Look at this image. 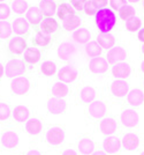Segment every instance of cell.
<instances>
[{
    "mask_svg": "<svg viewBox=\"0 0 144 155\" xmlns=\"http://www.w3.org/2000/svg\"><path fill=\"white\" fill-rule=\"evenodd\" d=\"M117 25V15L110 8H100L96 14V26L102 34H108Z\"/></svg>",
    "mask_w": 144,
    "mask_h": 155,
    "instance_id": "obj_1",
    "label": "cell"
},
{
    "mask_svg": "<svg viewBox=\"0 0 144 155\" xmlns=\"http://www.w3.org/2000/svg\"><path fill=\"white\" fill-rule=\"evenodd\" d=\"M27 46V41L24 37L21 36H14L12 38L8 39L7 43V52L9 56L12 57H20L23 56V52L26 51Z\"/></svg>",
    "mask_w": 144,
    "mask_h": 155,
    "instance_id": "obj_2",
    "label": "cell"
},
{
    "mask_svg": "<svg viewBox=\"0 0 144 155\" xmlns=\"http://www.w3.org/2000/svg\"><path fill=\"white\" fill-rule=\"evenodd\" d=\"M27 71L26 64L23 60L17 58H13L8 60L5 67V73L8 78H19L20 75H23Z\"/></svg>",
    "mask_w": 144,
    "mask_h": 155,
    "instance_id": "obj_3",
    "label": "cell"
},
{
    "mask_svg": "<svg viewBox=\"0 0 144 155\" xmlns=\"http://www.w3.org/2000/svg\"><path fill=\"white\" fill-rule=\"evenodd\" d=\"M58 57L60 60H64V61H68L76 54L77 52V48L76 45L69 42V41H65L62 42L58 48Z\"/></svg>",
    "mask_w": 144,
    "mask_h": 155,
    "instance_id": "obj_4",
    "label": "cell"
},
{
    "mask_svg": "<svg viewBox=\"0 0 144 155\" xmlns=\"http://www.w3.org/2000/svg\"><path fill=\"white\" fill-rule=\"evenodd\" d=\"M37 28L43 34L49 35V36H53L60 29V25L57 20L53 19V16H45V18H43L40 25Z\"/></svg>",
    "mask_w": 144,
    "mask_h": 155,
    "instance_id": "obj_5",
    "label": "cell"
},
{
    "mask_svg": "<svg viewBox=\"0 0 144 155\" xmlns=\"http://www.w3.org/2000/svg\"><path fill=\"white\" fill-rule=\"evenodd\" d=\"M54 42V37L53 36H49L45 35L42 31H39L38 28H35V32H33V37H31V43L33 46H38V48H50Z\"/></svg>",
    "mask_w": 144,
    "mask_h": 155,
    "instance_id": "obj_6",
    "label": "cell"
},
{
    "mask_svg": "<svg viewBox=\"0 0 144 155\" xmlns=\"http://www.w3.org/2000/svg\"><path fill=\"white\" fill-rule=\"evenodd\" d=\"M128 53H127V50L122 48V46H114L108 50L107 52V61L108 64H119V63H122L124 59L127 58Z\"/></svg>",
    "mask_w": 144,
    "mask_h": 155,
    "instance_id": "obj_7",
    "label": "cell"
},
{
    "mask_svg": "<svg viewBox=\"0 0 144 155\" xmlns=\"http://www.w3.org/2000/svg\"><path fill=\"white\" fill-rule=\"evenodd\" d=\"M58 78H59L60 82L70 84L77 78V70L72 65H65L58 72Z\"/></svg>",
    "mask_w": 144,
    "mask_h": 155,
    "instance_id": "obj_8",
    "label": "cell"
},
{
    "mask_svg": "<svg viewBox=\"0 0 144 155\" xmlns=\"http://www.w3.org/2000/svg\"><path fill=\"white\" fill-rule=\"evenodd\" d=\"M11 88L12 91L16 95H24L30 89V82L24 77L15 78L11 82Z\"/></svg>",
    "mask_w": 144,
    "mask_h": 155,
    "instance_id": "obj_9",
    "label": "cell"
},
{
    "mask_svg": "<svg viewBox=\"0 0 144 155\" xmlns=\"http://www.w3.org/2000/svg\"><path fill=\"white\" fill-rule=\"evenodd\" d=\"M12 28H13V32H15V35L17 36H27L30 32V23L27 21L24 18H16L14 19L12 22Z\"/></svg>",
    "mask_w": 144,
    "mask_h": 155,
    "instance_id": "obj_10",
    "label": "cell"
},
{
    "mask_svg": "<svg viewBox=\"0 0 144 155\" xmlns=\"http://www.w3.org/2000/svg\"><path fill=\"white\" fill-rule=\"evenodd\" d=\"M121 124L126 127H135L138 125V115L135 110L126 109L120 116Z\"/></svg>",
    "mask_w": 144,
    "mask_h": 155,
    "instance_id": "obj_11",
    "label": "cell"
},
{
    "mask_svg": "<svg viewBox=\"0 0 144 155\" xmlns=\"http://www.w3.org/2000/svg\"><path fill=\"white\" fill-rule=\"evenodd\" d=\"M65 139V131L61 127H52L46 132V140L50 145L58 146Z\"/></svg>",
    "mask_w": 144,
    "mask_h": 155,
    "instance_id": "obj_12",
    "label": "cell"
},
{
    "mask_svg": "<svg viewBox=\"0 0 144 155\" xmlns=\"http://www.w3.org/2000/svg\"><path fill=\"white\" fill-rule=\"evenodd\" d=\"M67 109V102L61 97H51L47 101V110L51 114H64Z\"/></svg>",
    "mask_w": 144,
    "mask_h": 155,
    "instance_id": "obj_13",
    "label": "cell"
},
{
    "mask_svg": "<svg viewBox=\"0 0 144 155\" xmlns=\"http://www.w3.org/2000/svg\"><path fill=\"white\" fill-rule=\"evenodd\" d=\"M1 143H2L4 148H15L19 145V136H17V133L12 131V130L5 131L2 133V136H1Z\"/></svg>",
    "mask_w": 144,
    "mask_h": 155,
    "instance_id": "obj_14",
    "label": "cell"
},
{
    "mask_svg": "<svg viewBox=\"0 0 144 155\" xmlns=\"http://www.w3.org/2000/svg\"><path fill=\"white\" fill-rule=\"evenodd\" d=\"M89 70H90V72L95 73V74L105 73V72L108 70V61L104 57L92 58L91 61L89 63Z\"/></svg>",
    "mask_w": 144,
    "mask_h": 155,
    "instance_id": "obj_15",
    "label": "cell"
},
{
    "mask_svg": "<svg viewBox=\"0 0 144 155\" xmlns=\"http://www.w3.org/2000/svg\"><path fill=\"white\" fill-rule=\"evenodd\" d=\"M43 16H44V15L40 12L39 7H37V6L29 7V9L27 11V13H26L27 21L30 23V26L35 27V28H37V27L40 25V22H42V20H43Z\"/></svg>",
    "mask_w": 144,
    "mask_h": 155,
    "instance_id": "obj_16",
    "label": "cell"
},
{
    "mask_svg": "<svg viewBox=\"0 0 144 155\" xmlns=\"http://www.w3.org/2000/svg\"><path fill=\"white\" fill-rule=\"evenodd\" d=\"M40 57H42L40 50H38L35 46H31V48H27L26 51L23 52L22 60L24 61L26 65H35L39 61Z\"/></svg>",
    "mask_w": 144,
    "mask_h": 155,
    "instance_id": "obj_17",
    "label": "cell"
},
{
    "mask_svg": "<svg viewBox=\"0 0 144 155\" xmlns=\"http://www.w3.org/2000/svg\"><path fill=\"white\" fill-rule=\"evenodd\" d=\"M107 105L103 101H93L88 108V112L92 118H102L106 114Z\"/></svg>",
    "mask_w": 144,
    "mask_h": 155,
    "instance_id": "obj_18",
    "label": "cell"
},
{
    "mask_svg": "<svg viewBox=\"0 0 144 155\" xmlns=\"http://www.w3.org/2000/svg\"><path fill=\"white\" fill-rule=\"evenodd\" d=\"M128 89H129V86L122 79L115 80L111 84V93L117 97L126 96V94H128Z\"/></svg>",
    "mask_w": 144,
    "mask_h": 155,
    "instance_id": "obj_19",
    "label": "cell"
},
{
    "mask_svg": "<svg viewBox=\"0 0 144 155\" xmlns=\"http://www.w3.org/2000/svg\"><path fill=\"white\" fill-rule=\"evenodd\" d=\"M130 66L128 63H119L115 64L112 68L113 75L118 79H126L130 75Z\"/></svg>",
    "mask_w": 144,
    "mask_h": 155,
    "instance_id": "obj_20",
    "label": "cell"
},
{
    "mask_svg": "<svg viewBox=\"0 0 144 155\" xmlns=\"http://www.w3.org/2000/svg\"><path fill=\"white\" fill-rule=\"evenodd\" d=\"M57 15H58V18H59L60 20L65 21V20H67L68 18L75 15V11H74V8L70 6V4L64 1V2H60L59 5L57 6Z\"/></svg>",
    "mask_w": 144,
    "mask_h": 155,
    "instance_id": "obj_21",
    "label": "cell"
},
{
    "mask_svg": "<svg viewBox=\"0 0 144 155\" xmlns=\"http://www.w3.org/2000/svg\"><path fill=\"white\" fill-rule=\"evenodd\" d=\"M38 7L44 16H53L57 13V4L53 0H40Z\"/></svg>",
    "mask_w": 144,
    "mask_h": 155,
    "instance_id": "obj_22",
    "label": "cell"
},
{
    "mask_svg": "<svg viewBox=\"0 0 144 155\" xmlns=\"http://www.w3.org/2000/svg\"><path fill=\"white\" fill-rule=\"evenodd\" d=\"M127 102L131 107H138L144 102V94L139 89H133L127 94Z\"/></svg>",
    "mask_w": 144,
    "mask_h": 155,
    "instance_id": "obj_23",
    "label": "cell"
},
{
    "mask_svg": "<svg viewBox=\"0 0 144 155\" xmlns=\"http://www.w3.org/2000/svg\"><path fill=\"white\" fill-rule=\"evenodd\" d=\"M99 129L104 134H112V133H114L117 131L118 124H117V120L113 119V118H104L100 122Z\"/></svg>",
    "mask_w": 144,
    "mask_h": 155,
    "instance_id": "obj_24",
    "label": "cell"
},
{
    "mask_svg": "<svg viewBox=\"0 0 144 155\" xmlns=\"http://www.w3.org/2000/svg\"><path fill=\"white\" fill-rule=\"evenodd\" d=\"M97 43L102 46V49L110 50L115 44V38H114V36L111 35L110 32L108 34H102L100 32L98 36H97Z\"/></svg>",
    "mask_w": 144,
    "mask_h": 155,
    "instance_id": "obj_25",
    "label": "cell"
},
{
    "mask_svg": "<svg viewBox=\"0 0 144 155\" xmlns=\"http://www.w3.org/2000/svg\"><path fill=\"white\" fill-rule=\"evenodd\" d=\"M91 38V34L86 28H80L73 34V39L79 44H86Z\"/></svg>",
    "mask_w": 144,
    "mask_h": 155,
    "instance_id": "obj_26",
    "label": "cell"
},
{
    "mask_svg": "<svg viewBox=\"0 0 144 155\" xmlns=\"http://www.w3.org/2000/svg\"><path fill=\"white\" fill-rule=\"evenodd\" d=\"M138 145H139V139L134 133H128L122 139V146L126 150H133V149L137 148Z\"/></svg>",
    "mask_w": 144,
    "mask_h": 155,
    "instance_id": "obj_27",
    "label": "cell"
},
{
    "mask_svg": "<svg viewBox=\"0 0 144 155\" xmlns=\"http://www.w3.org/2000/svg\"><path fill=\"white\" fill-rule=\"evenodd\" d=\"M26 130L29 134H31V136H37V134H39L40 132H42V130H43V124H42V122H40L39 119H37V118H31V119H29V120L27 122Z\"/></svg>",
    "mask_w": 144,
    "mask_h": 155,
    "instance_id": "obj_28",
    "label": "cell"
},
{
    "mask_svg": "<svg viewBox=\"0 0 144 155\" xmlns=\"http://www.w3.org/2000/svg\"><path fill=\"white\" fill-rule=\"evenodd\" d=\"M104 149L106 153L114 154L120 149V140L117 137H107L104 141Z\"/></svg>",
    "mask_w": 144,
    "mask_h": 155,
    "instance_id": "obj_29",
    "label": "cell"
},
{
    "mask_svg": "<svg viewBox=\"0 0 144 155\" xmlns=\"http://www.w3.org/2000/svg\"><path fill=\"white\" fill-rule=\"evenodd\" d=\"M29 115H30L29 109L27 107H23V105H17L13 110V118L19 123L27 122L29 118Z\"/></svg>",
    "mask_w": 144,
    "mask_h": 155,
    "instance_id": "obj_30",
    "label": "cell"
},
{
    "mask_svg": "<svg viewBox=\"0 0 144 155\" xmlns=\"http://www.w3.org/2000/svg\"><path fill=\"white\" fill-rule=\"evenodd\" d=\"M96 97V91L91 86H84L80 91V98L83 103H91Z\"/></svg>",
    "mask_w": 144,
    "mask_h": 155,
    "instance_id": "obj_31",
    "label": "cell"
},
{
    "mask_svg": "<svg viewBox=\"0 0 144 155\" xmlns=\"http://www.w3.org/2000/svg\"><path fill=\"white\" fill-rule=\"evenodd\" d=\"M82 23V19L79 15H73L70 18H68L67 20L62 21V28L66 29L67 31H72L74 29L79 28L80 25Z\"/></svg>",
    "mask_w": 144,
    "mask_h": 155,
    "instance_id": "obj_32",
    "label": "cell"
},
{
    "mask_svg": "<svg viewBox=\"0 0 144 155\" xmlns=\"http://www.w3.org/2000/svg\"><path fill=\"white\" fill-rule=\"evenodd\" d=\"M11 9L15 14H19V15L27 13V11L29 9L28 1L27 0H12V2H11Z\"/></svg>",
    "mask_w": 144,
    "mask_h": 155,
    "instance_id": "obj_33",
    "label": "cell"
},
{
    "mask_svg": "<svg viewBox=\"0 0 144 155\" xmlns=\"http://www.w3.org/2000/svg\"><path fill=\"white\" fill-rule=\"evenodd\" d=\"M79 150L83 155H90L95 150V143L89 138H83L79 142Z\"/></svg>",
    "mask_w": 144,
    "mask_h": 155,
    "instance_id": "obj_34",
    "label": "cell"
},
{
    "mask_svg": "<svg viewBox=\"0 0 144 155\" xmlns=\"http://www.w3.org/2000/svg\"><path fill=\"white\" fill-rule=\"evenodd\" d=\"M84 50L89 57H93V58L100 56L102 52H103L102 46L99 45L97 42H89V43H86L84 46Z\"/></svg>",
    "mask_w": 144,
    "mask_h": 155,
    "instance_id": "obj_35",
    "label": "cell"
},
{
    "mask_svg": "<svg viewBox=\"0 0 144 155\" xmlns=\"http://www.w3.org/2000/svg\"><path fill=\"white\" fill-rule=\"evenodd\" d=\"M52 95L55 97H65L67 96V94H68V87H67V84H65L64 82H55V84H53L52 86Z\"/></svg>",
    "mask_w": 144,
    "mask_h": 155,
    "instance_id": "obj_36",
    "label": "cell"
},
{
    "mask_svg": "<svg viewBox=\"0 0 144 155\" xmlns=\"http://www.w3.org/2000/svg\"><path fill=\"white\" fill-rule=\"evenodd\" d=\"M13 32L12 25L8 21H0V38L8 39Z\"/></svg>",
    "mask_w": 144,
    "mask_h": 155,
    "instance_id": "obj_37",
    "label": "cell"
},
{
    "mask_svg": "<svg viewBox=\"0 0 144 155\" xmlns=\"http://www.w3.org/2000/svg\"><path fill=\"white\" fill-rule=\"evenodd\" d=\"M40 71L46 77H51L57 72V65H55V63L51 61V60H46L40 66Z\"/></svg>",
    "mask_w": 144,
    "mask_h": 155,
    "instance_id": "obj_38",
    "label": "cell"
},
{
    "mask_svg": "<svg viewBox=\"0 0 144 155\" xmlns=\"http://www.w3.org/2000/svg\"><path fill=\"white\" fill-rule=\"evenodd\" d=\"M141 26H142V21L137 16H133L126 21V28L129 31H136L141 28Z\"/></svg>",
    "mask_w": 144,
    "mask_h": 155,
    "instance_id": "obj_39",
    "label": "cell"
},
{
    "mask_svg": "<svg viewBox=\"0 0 144 155\" xmlns=\"http://www.w3.org/2000/svg\"><path fill=\"white\" fill-rule=\"evenodd\" d=\"M119 16L121 20H124L127 21L128 19H130L133 16H135V8L131 6H124L122 9L119 11Z\"/></svg>",
    "mask_w": 144,
    "mask_h": 155,
    "instance_id": "obj_40",
    "label": "cell"
},
{
    "mask_svg": "<svg viewBox=\"0 0 144 155\" xmlns=\"http://www.w3.org/2000/svg\"><path fill=\"white\" fill-rule=\"evenodd\" d=\"M11 107L6 102H0V120H7L11 117Z\"/></svg>",
    "mask_w": 144,
    "mask_h": 155,
    "instance_id": "obj_41",
    "label": "cell"
},
{
    "mask_svg": "<svg viewBox=\"0 0 144 155\" xmlns=\"http://www.w3.org/2000/svg\"><path fill=\"white\" fill-rule=\"evenodd\" d=\"M11 15V6L8 4L0 2V21H6Z\"/></svg>",
    "mask_w": 144,
    "mask_h": 155,
    "instance_id": "obj_42",
    "label": "cell"
},
{
    "mask_svg": "<svg viewBox=\"0 0 144 155\" xmlns=\"http://www.w3.org/2000/svg\"><path fill=\"white\" fill-rule=\"evenodd\" d=\"M97 12H98V7L96 6V4L92 0H88L84 7V13L90 16V15H96Z\"/></svg>",
    "mask_w": 144,
    "mask_h": 155,
    "instance_id": "obj_43",
    "label": "cell"
},
{
    "mask_svg": "<svg viewBox=\"0 0 144 155\" xmlns=\"http://www.w3.org/2000/svg\"><path fill=\"white\" fill-rule=\"evenodd\" d=\"M86 2H88V0H70V1H69L70 6H72L75 11H77V12L84 11V7H85V5H86Z\"/></svg>",
    "mask_w": 144,
    "mask_h": 155,
    "instance_id": "obj_44",
    "label": "cell"
},
{
    "mask_svg": "<svg viewBox=\"0 0 144 155\" xmlns=\"http://www.w3.org/2000/svg\"><path fill=\"white\" fill-rule=\"evenodd\" d=\"M108 2L112 8L115 11H120L124 6H127V0H108Z\"/></svg>",
    "mask_w": 144,
    "mask_h": 155,
    "instance_id": "obj_45",
    "label": "cell"
},
{
    "mask_svg": "<svg viewBox=\"0 0 144 155\" xmlns=\"http://www.w3.org/2000/svg\"><path fill=\"white\" fill-rule=\"evenodd\" d=\"M95 4H96V6L98 7H102V8H105V6L107 5V2H108V0H92Z\"/></svg>",
    "mask_w": 144,
    "mask_h": 155,
    "instance_id": "obj_46",
    "label": "cell"
},
{
    "mask_svg": "<svg viewBox=\"0 0 144 155\" xmlns=\"http://www.w3.org/2000/svg\"><path fill=\"white\" fill-rule=\"evenodd\" d=\"M61 155H77V153H76L74 149L67 148V149H65V150L62 152V154H61Z\"/></svg>",
    "mask_w": 144,
    "mask_h": 155,
    "instance_id": "obj_47",
    "label": "cell"
},
{
    "mask_svg": "<svg viewBox=\"0 0 144 155\" xmlns=\"http://www.w3.org/2000/svg\"><path fill=\"white\" fill-rule=\"evenodd\" d=\"M27 155H42L39 150H37V149H31V150H29Z\"/></svg>",
    "mask_w": 144,
    "mask_h": 155,
    "instance_id": "obj_48",
    "label": "cell"
},
{
    "mask_svg": "<svg viewBox=\"0 0 144 155\" xmlns=\"http://www.w3.org/2000/svg\"><path fill=\"white\" fill-rule=\"evenodd\" d=\"M138 39H139L141 42H143V43H144V28H143V29H141V30L138 31Z\"/></svg>",
    "mask_w": 144,
    "mask_h": 155,
    "instance_id": "obj_49",
    "label": "cell"
},
{
    "mask_svg": "<svg viewBox=\"0 0 144 155\" xmlns=\"http://www.w3.org/2000/svg\"><path fill=\"white\" fill-rule=\"evenodd\" d=\"M4 73H5V68H4V65L0 63V78L4 75Z\"/></svg>",
    "mask_w": 144,
    "mask_h": 155,
    "instance_id": "obj_50",
    "label": "cell"
},
{
    "mask_svg": "<svg viewBox=\"0 0 144 155\" xmlns=\"http://www.w3.org/2000/svg\"><path fill=\"white\" fill-rule=\"evenodd\" d=\"M91 155H107V154H106V153H104V152H102V150H98V152L92 153Z\"/></svg>",
    "mask_w": 144,
    "mask_h": 155,
    "instance_id": "obj_51",
    "label": "cell"
},
{
    "mask_svg": "<svg viewBox=\"0 0 144 155\" xmlns=\"http://www.w3.org/2000/svg\"><path fill=\"white\" fill-rule=\"evenodd\" d=\"M141 70H142V72L144 73V60L142 61V64H141Z\"/></svg>",
    "mask_w": 144,
    "mask_h": 155,
    "instance_id": "obj_52",
    "label": "cell"
},
{
    "mask_svg": "<svg viewBox=\"0 0 144 155\" xmlns=\"http://www.w3.org/2000/svg\"><path fill=\"white\" fill-rule=\"evenodd\" d=\"M127 1H129V2H138L139 0H127Z\"/></svg>",
    "mask_w": 144,
    "mask_h": 155,
    "instance_id": "obj_53",
    "label": "cell"
},
{
    "mask_svg": "<svg viewBox=\"0 0 144 155\" xmlns=\"http://www.w3.org/2000/svg\"><path fill=\"white\" fill-rule=\"evenodd\" d=\"M142 52L144 53V43H143V45H142Z\"/></svg>",
    "mask_w": 144,
    "mask_h": 155,
    "instance_id": "obj_54",
    "label": "cell"
},
{
    "mask_svg": "<svg viewBox=\"0 0 144 155\" xmlns=\"http://www.w3.org/2000/svg\"><path fill=\"white\" fill-rule=\"evenodd\" d=\"M1 1H5V0H0V2H1Z\"/></svg>",
    "mask_w": 144,
    "mask_h": 155,
    "instance_id": "obj_55",
    "label": "cell"
},
{
    "mask_svg": "<svg viewBox=\"0 0 144 155\" xmlns=\"http://www.w3.org/2000/svg\"><path fill=\"white\" fill-rule=\"evenodd\" d=\"M141 155H144V152H143V153H142V154H141Z\"/></svg>",
    "mask_w": 144,
    "mask_h": 155,
    "instance_id": "obj_56",
    "label": "cell"
},
{
    "mask_svg": "<svg viewBox=\"0 0 144 155\" xmlns=\"http://www.w3.org/2000/svg\"><path fill=\"white\" fill-rule=\"evenodd\" d=\"M143 6H144V1H143Z\"/></svg>",
    "mask_w": 144,
    "mask_h": 155,
    "instance_id": "obj_57",
    "label": "cell"
},
{
    "mask_svg": "<svg viewBox=\"0 0 144 155\" xmlns=\"http://www.w3.org/2000/svg\"><path fill=\"white\" fill-rule=\"evenodd\" d=\"M143 86H144V82H143Z\"/></svg>",
    "mask_w": 144,
    "mask_h": 155,
    "instance_id": "obj_58",
    "label": "cell"
}]
</instances>
